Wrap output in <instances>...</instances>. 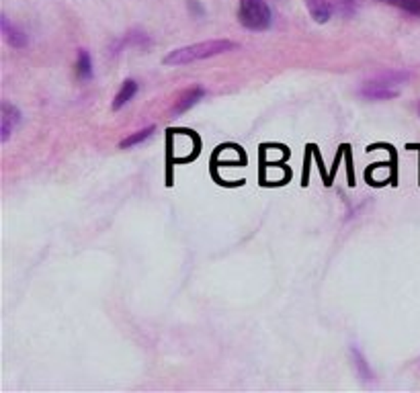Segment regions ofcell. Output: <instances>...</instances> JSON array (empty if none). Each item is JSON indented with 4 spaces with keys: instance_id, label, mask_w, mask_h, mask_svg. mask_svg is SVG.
Returning a JSON list of instances; mask_svg holds the SVG:
<instances>
[{
    "instance_id": "obj_12",
    "label": "cell",
    "mask_w": 420,
    "mask_h": 393,
    "mask_svg": "<svg viewBox=\"0 0 420 393\" xmlns=\"http://www.w3.org/2000/svg\"><path fill=\"white\" fill-rule=\"evenodd\" d=\"M375 2H383V4L396 6V8H400V10H406V12H410V15L420 17V0H375Z\"/></svg>"
},
{
    "instance_id": "obj_17",
    "label": "cell",
    "mask_w": 420,
    "mask_h": 393,
    "mask_svg": "<svg viewBox=\"0 0 420 393\" xmlns=\"http://www.w3.org/2000/svg\"><path fill=\"white\" fill-rule=\"evenodd\" d=\"M419 184H420V178H419Z\"/></svg>"
},
{
    "instance_id": "obj_10",
    "label": "cell",
    "mask_w": 420,
    "mask_h": 393,
    "mask_svg": "<svg viewBox=\"0 0 420 393\" xmlns=\"http://www.w3.org/2000/svg\"><path fill=\"white\" fill-rule=\"evenodd\" d=\"M359 93L361 97H365V99H369V101H390V99H396V97H398V90L381 88V86H369V84H365Z\"/></svg>"
},
{
    "instance_id": "obj_14",
    "label": "cell",
    "mask_w": 420,
    "mask_h": 393,
    "mask_svg": "<svg viewBox=\"0 0 420 393\" xmlns=\"http://www.w3.org/2000/svg\"><path fill=\"white\" fill-rule=\"evenodd\" d=\"M187 6H189V12L193 15V17H205V8L201 6V2L199 0H187Z\"/></svg>"
},
{
    "instance_id": "obj_16",
    "label": "cell",
    "mask_w": 420,
    "mask_h": 393,
    "mask_svg": "<svg viewBox=\"0 0 420 393\" xmlns=\"http://www.w3.org/2000/svg\"><path fill=\"white\" fill-rule=\"evenodd\" d=\"M341 4H343V10H345V6H355V0H341Z\"/></svg>"
},
{
    "instance_id": "obj_9",
    "label": "cell",
    "mask_w": 420,
    "mask_h": 393,
    "mask_svg": "<svg viewBox=\"0 0 420 393\" xmlns=\"http://www.w3.org/2000/svg\"><path fill=\"white\" fill-rule=\"evenodd\" d=\"M351 358H353V365H355V369H357L361 379L367 381V383L373 381V371H371V367H369L365 354L359 350V346H355V344L351 346Z\"/></svg>"
},
{
    "instance_id": "obj_7",
    "label": "cell",
    "mask_w": 420,
    "mask_h": 393,
    "mask_svg": "<svg viewBox=\"0 0 420 393\" xmlns=\"http://www.w3.org/2000/svg\"><path fill=\"white\" fill-rule=\"evenodd\" d=\"M135 95H137V82L131 80V78L123 80L120 93L115 95V99H113V103H111V109H113V111H121L129 101L135 99Z\"/></svg>"
},
{
    "instance_id": "obj_13",
    "label": "cell",
    "mask_w": 420,
    "mask_h": 393,
    "mask_svg": "<svg viewBox=\"0 0 420 393\" xmlns=\"http://www.w3.org/2000/svg\"><path fill=\"white\" fill-rule=\"evenodd\" d=\"M309 150H312V154L316 156V162H318V169H320V174H322L324 184H326V186H330V176H328V174H326V170H324V164H322V158H320L318 148H316V146H309Z\"/></svg>"
},
{
    "instance_id": "obj_15",
    "label": "cell",
    "mask_w": 420,
    "mask_h": 393,
    "mask_svg": "<svg viewBox=\"0 0 420 393\" xmlns=\"http://www.w3.org/2000/svg\"><path fill=\"white\" fill-rule=\"evenodd\" d=\"M309 146H307V154H305V164H303V178H301V184L307 186V176H309Z\"/></svg>"
},
{
    "instance_id": "obj_5",
    "label": "cell",
    "mask_w": 420,
    "mask_h": 393,
    "mask_svg": "<svg viewBox=\"0 0 420 393\" xmlns=\"http://www.w3.org/2000/svg\"><path fill=\"white\" fill-rule=\"evenodd\" d=\"M203 97H205V88H203V86H191V88H187L179 99H177V103H175L171 115H173V117H179L182 113H187L189 109H193Z\"/></svg>"
},
{
    "instance_id": "obj_11",
    "label": "cell",
    "mask_w": 420,
    "mask_h": 393,
    "mask_svg": "<svg viewBox=\"0 0 420 393\" xmlns=\"http://www.w3.org/2000/svg\"><path fill=\"white\" fill-rule=\"evenodd\" d=\"M154 131H156V125H148V127H144V129H140V131H135V133L127 135L125 140H121L120 148H121V150H129V148H135V146L144 144L146 140H150Z\"/></svg>"
},
{
    "instance_id": "obj_4",
    "label": "cell",
    "mask_w": 420,
    "mask_h": 393,
    "mask_svg": "<svg viewBox=\"0 0 420 393\" xmlns=\"http://www.w3.org/2000/svg\"><path fill=\"white\" fill-rule=\"evenodd\" d=\"M0 29H2L4 41H6L10 48H15V50H23V48H27L29 37L25 35V31H23L21 27L12 25V23L8 21L6 15H0Z\"/></svg>"
},
{
    "instance_id": "obj_2",
    "label": "cell",
    "mask_w": 420,
    "mask_h": 393,
    "mask_svg": "<svg viewBox=\"0 0 420 393\" xmlns=\"http://www.w3.org/2000/svg\"><path fill=\"white\" fill-rule=\"evenodd\" d=\"M238 23L248 31H267L273 25V10L267 0H240Z\"/></svg>"
},
{
    "instance_id": "obj_1",
    "label": "cell",
    "mask_w": 420,
    "mask_h": 393,
    "mask_svg": "<svg viewBox=\"0 0 420 393\" xmlns=\"http://www.w3.org/2000/svg\"><path fill=\"white\" fill-rule=\"evenodd\" d=\"M240 50V44L230 41V39H211V41H201V44H193V46H184L179 50L169 52L162 57L164 66H187L193 61H201V59H209V57L222 56V54H230Z\"/></svg>"
},
{
    "instance_id": "obj_3",
    "label": "cell",
    "mask_w": 420,
    "mask_h": 393,
    "mask_svg": "<svg viewBox=\"0 0 420 393\" xmlns=\"http://www.w3.org/2000/svg\"><path fill=\"white\" fill-rule=\"evenodd\" d=\"M21 123V111L10 105L8 101H2L0 105V142L6 144L12 135V131L19 127Z\"/></svg>"
},
{
    "instance_id": "obj_8",
    "label": "cell",
    "mask_w": 420,
    "mask_h": 393,
    "mask_svg": "<svg viewBox=\"0 0 420 393\" xmlns=\"http://www.w3.org/2000/svg\"><path fill=\"white\" fill-rule=\"evenodd\" d=\"M74 72H76V78L80 82H88L93 80L95 76V68H93V57L86 50H80L78 56H76V64H74Z\"/></svg>"
},
{
    "instance_id": "obj_6",
    "label": "cell",
    "mask_w": 420,
    "mask_h": 393,
    "mask_svg": "<svg viewBox=\"0 0 420 393\" xmlns=\"http://www.w3.org/2000/svg\"><path fill=\"white\" fill-rule=\"evenodd\" d=\"M305 8L309 12V17L318 23V25H324L332 19V2L330 0H305Z\"/></svg>"
}]
</instances>
